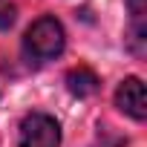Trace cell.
Wrapping results in <instances>:
<instances>
[{
	"label": "cell",
	"mask_w": 147,
	"mask_h": 147,
	"mask_svg": "<svg viewBox=\"0 0 147 147\" xmlns=\"http://www.w3.org/2000/svg\"><path fill=\"white\" fill-rule=\"evenodd\" d=\"M127 9L133 15V26H136V35L144 38V15H147V0H127Z\"/></svg>",
	"instance_id": "5b68a950"
},
{
	"label": "cell",
	"mask_w": 147,
	"mask_h": 147,
	"mask_svg": "<svg viewBox=\"0 0 147 147\" xmlns=\"http://www.w3.org/2000/svg\"><path fill=\"white\" fill-rule=\"evenodd\" d=\"M23 46L26 52L35 58V61H49V58H58L66 46V35H63V26L55 20V18H38L26 38H23Z\"/></svg>",
	"instance_id": "6da1fadb"
},
{
	"label": "cell",
	"mask_w": 147,
	"mask_h": 147,
	"mask_svg": "<svg viewBox=\"0 0 147 147\" xmlns=\"http://www.w3.org/2000/svg\"><path fill=\"white\" fill-rule=\"evenodd\" d=\"M66 90L78 98H87L98 90V75L87 66H78V69H69L66 72Z\"/></svg>",
	"instance_id": "277c9868"
},
{
	"label": "cell",
	"mask_w": 147,
	"mask_h": 147,
	"mask_svg": "<svg viewBox=\"0 0 147 147\" xmlns=\"http://www.w3.org/2000/svg\"><path fill=\"white\" fill-rule=\"evenodd\" d=\"M18 147H61V127L46 113H32L20 121Z\"/></svg>",
	"instance_id": "7a4b0ae2"
},
{
	"label": "cell",
	"mask_w": 147,
	"mask_h": 147,
	"mask_svg": "<svg viewBox=\"0 0 147 147\" xmlns=\"http://www.w3.org/2000/svg\"><path fill=\"white\" fill-rule=\"evenodd\" d=\"M115 104L121 113H127L136 121L147 118V95H144V84L138 78H124L115 90Z\"/></svg>",
	"instance_id": "3957f363"
},
{
	"label": "cell",
	"mask_w": 147,
	"mask_h": 147,
	"mask_svg": "<svg viewBox=\"0 0 147 147\" xmlns=\"http://www.w3.org/2000/svg\"><path fill=\"white\" fill-rule=\"evenodd\" d=\"M15 23V6H0V32H6L9 26Z\"/></svg>",
	"instance_id": "8992f818"
}]
</instances>
